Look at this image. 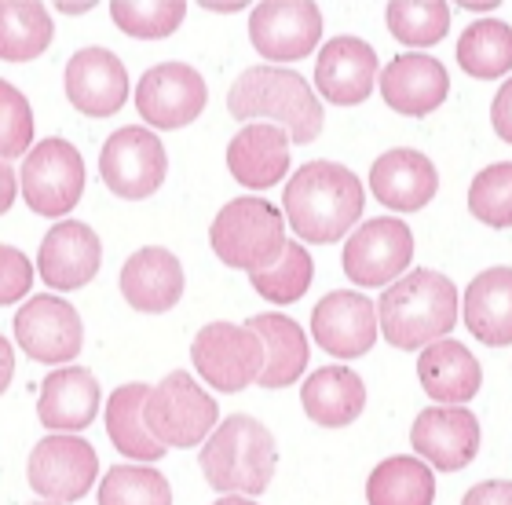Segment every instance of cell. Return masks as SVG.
<instances>
[{
	"mask_svg": "<svg viewBox=\"0 0 512 505\" xmlns=\"http://www.w3.org/2000/svg\"><path fill=\"white\" fill-rule=\"evenodd\" d=\"M99 505H172V491L158 469L114 465L99 484Z\"/></svg>",
	"mask_w": 512,
	"mask_h": 505,
	"instance_id": "e575fe53",
	"label": "cell"
},
{
	"mask_svg": "<svg viewBox=\"0 0 512 505\" xmlns=\"http://www.w3.org/2000/svg\"><path fill=\"white\" fill-rule=\"evenodd\" d=\"M121 293L136 312L161 315L183 297V264L176 253L147 246L132 253L121 268Z\"/></svg>",
	"mask_w": 512,
	"mask_h": 505,
	"instance_id": "7402d4cb",
	"label": "cell"
},
{
	"mask_svg": "<svg viewBox=\"0 0 512 505\" xmlns=\"http://www.w3.org/2000/svg\"><path fill=\"white\" fill-rule=\"evenodd\" d=\"M253 282V290L271 304H293L300 301L311 286V257L308 249L300 246V242H286L282 249V257L264 271H253L249 275Z\"/></svg>",
	"mask_w": 512,
	"mask_h": 505,
	"instance_id": "836d02e7",
	"label": "cell"
},
{
	"mask_svg": "<svg viewBox=\"0 0 512 505\" xmlns=\"http://www.w3.org/2000/svg\"><path fill=\"white\" fill-rule=\"evenodd\" d=\"M37 505H59V502H37Z\"/></svg>",
	"mask_w": 512,
	"mask_h": 505,
	"instance_id": "c3c4849f",
	"label": "cell"
},
{
	"mask_svg": "<svg viewBox=\"0 0 512 505\" xmlns=\"http://www.w3.org/2000/svg\"><path fill=\"white\" fill-rule=\"evenodd\" d=\"M165 172H169V154L150 129L128 125L103 143L99 176L118 198H128V202L150 198L165 183Z\"/></svg>",
	"mask_w": 512,
	"mask_h": 505,
	"instance_id": "9c48e42d",
	"label": "cell"
},
{
	"mask_svg": "<svg viewBox=\"0 0 512 505\" xmlns=\"http://www.w3.org/2000/svg\"><path fill=\"white\" fill-rule=\"evenodd\" d=\"M15 341L33 363H70L81 355L85 326L70 301L37 293L15 312Z\"/></svg>",
	"mask_w": 512,
	"mask_h": 505,
	"instance_id": "8fae6325",
	"label": "cell"
},
{
	"mask_svg": "<svg viewBox=\"0 0 512 505\" xmlns=\"http://www.w3.org/2000/svg\"><path fill=\"white\" fill-rule=\"evenodd\" d=\"M410 443L432 469L458 473L480 454V421L465 407H428L417 414Z\"/></svg>",
	"mask_w": 512,
	"mask_h": 505,
	"instance_id": "2e32d148",
	"label": "cell"
},
{
	"mask_svg": "<svg viewBox=\"0 0 512 505\" xmlns=\"http://www.w3.org/2000/svg\"><path fill=\"white\" fill-rule=\"evenodd\" d=\"M417 377H421V388L432 399H439L443 407H465L483 385V370L476 363V355L450 337H439L428 348H421Z\"/></svg>",
	"mask_w": 512,
	"mask_h": 505,
	"instance_id": "cb8c5ba5",
	"label": "cell"
},
{
	"mask_svg": "<svg viewBox=\"0 0 512 505\" xmlns=\"http://www.w3.org/2000/svg\"><path fill=\"white\" fill-rule=\"evenodd\" d=\"M311 334L322 352H330L333 359H359L374 348L381 334L374 301L352 290L326 293L311 312Z\"/></svg>",
	"mask_w": 512,
	"mask_h": 505,
	"instance_id": "9a60e30c",
	"label": "cell"
},
{
	"mask_svg": "<svg viewBox=\"0 0 512 505\" xmlns=\"http://www.w3.org/2000/svg\"><path fill=\"white\" fill-rule=\"evenodd\" d=\"M469 213L487 227H512V162L476 172L469 187Z\"/></svg>",
	"mask_w": 512,
	"mask_h": 505,
	"instance_id": "8d00e7d4",
	"label": "cell"
},
{
	"mask_svg": "<svg viewBox=\"0 0 512 505\" xmlns=\"http://www.w3.org/2000/svg\"><path fill=\"white\" fill-rule=\"evenodd\" d=\"M300 403L315 425L326 429H344L352 425L366 407L363 377L348 370V366H322L304 381L300 388Z\"/></svg>",
	"mask_w": 512,
	"mask_h": 505,
	"instance_id": "484cf974",
	"label": "cell"
},
{
	"mask_svg": "<svg viewBox=\"0 0 512 505\" xmlns=\"http://www.w3.org/2000/svg\"><path fill=\"white\" fill-rule=\"evenodd\" d=\"M458 323V286L439 271H410L384 290L377 326L392 348L414 352L447 337Z\"/></svg>",
	"mask_w": 512,
	"mask_h": 505,
	"instance_id": "7a4b0ae2",
	"label": "cell"
},
{
	"mask_svg": "<svg viewBox=\"0 0 512 505\" xmlns=\"http://www.w3.org/2000/svg\"><path fill=\"white\" fill-rule=\"evenodd\" d=\"M33 268L26 253L15 246H0V304L22 301V293H30Z\"/></svg>",
	"mask_w": 512,
	"mask_h": 505,
	"instance_id": "f35d334b",
	"label": "cell"
},
{
	"mask_svg": "<svg viewBox=\"0 0 512 505\" xmlns=\"http://www.w3.org/2000/svg\"><path fill=\"white\" fill-rule=\"evenodd\" d=\"M85 194V162L74 143L41 140L22 162V198L37 216L70 213Z\"/></svg>",
	"mask_w": 512,
	"mask_h": 505,
	"instance_id": "ba28073f",
	"label": "cell"
},
{
	"mask_svg": "<svg viewBox=\"0 0 512 505\" xmlns=\"http://www.w3.org/2000/svg\"><path fill=\"white\" fill-rule=\"evenodd\" d=\"M363 183L337 162H308L286 183V220L297 238L330 246L341 242L363 216Z\"/></svg>",
	"mask_w": 512,
	"mask_h": 505,
	"instance_id": "6da1fadb",
	"label": "cell"
},
{
	"mask_svg": "<svg viewBox=\"0 0 512 505\" xmlns=\"http://www.w3.org/2000/svg\"><path fill=\"white\" fill-rule=\"evenodd\" d=\"M370 187L384 209L395 213H417L425 209L439 191V172L421 151H388L370 165Z\"/></svg>",
	"mask_w": 512,
	"mask_h": 505,
	"instance_id": "ffe728a7",
	"label": "cell"
},
{
	"mask_svg": "<svg viewBox=\"0 0 512 505\" xmlns=\"http://www.w3.org/2000/svg\"><path fill=\"white\" fill-rule=\"evenodd\" d=\"M227 110L235 121L271 118L293 143H311L322 132L319 96L297 70L286 66H249L227 92Z\"/></svg>",
	"mask_w": 512,
	"mask_h": 505,
	"instance_id": "3957f363",
	"label": "cell"
},
{
	"mask_svg": "<svg viewBox=\"0 0 512 505\" xmlns=\"http://www.w3.org/2000/svg\"><path fill=\"white\" fill-rule=\"evenodd\" d=\"M213 505H256V502H249V498H242V495H224L220 502H213Z\"/></svg>",
	"mask_w": 512,
	"mask_h": 505,
	"instance_id": "f6af8a7d",
	"label": "cell"
},
{
	"mask_svg": "<svg viewBox=\"0 0 512 505\" xmlns=\"http://www.w3.org/2000/svg\"><path fill=\"white\" fill-rule=\"evenodd\" d=\"M249 330H253L260 341H264V374L256 377L260 388H286L293 385L304 366H308V337L293 319L275 312L253 315L249 319Z\"/></svg>",
	"mask_w": 512,
	"mask_h": 505,
	"instance_id": "83f0119b",
	"label": "cell"
},
{
	"mask_svg": "<svg viewBox=\"0 0 512 505\" xmlns=\"http://www.w3.org/2000/svg\"><path fill=\"white\" fill-rule=\"evenodd\" d=\"M59 8H63L66 15H85V11H92L96 4H59Z\"/></svg>",
	"mask_w": 512,
	"mask_h": 505,
	"instance_id": "ee69618b",
	"label": "cell"
},
{
	"mask_svg": "<svg viewBox=\"0 0 512 505\" xmlns=\"http://www.w3.org/2000/svg\"><path fill=\"white\" fill-rule=\"evenodd\" d=\"M278 469L275 436L264 421L235 414L220 421L202 447V473L220 495H260Z\"/></svg>",
	"mask_w": 512,
	"mask_h": 505,
	"instance_id": "277c9868",
	"label": "cell"
},
{
	"mask_svg": "<svg viewBox=\"0 0 512 505\" xmlns=\"http://www.w3.org/2000/svg\"><path fill=\"white\" fill-rule=\"evenodd\" d=\"M202 8H209V11H238V8H246V4H202Z\"/></svg>",
	"mask_w": 512,
	"mask_h": 505,
	"instance_id": "bcb514c9",
	"label": "cell"
},
{
	"mask_svg": "<svg viewBox=\"0 0 512 505\" xmlns=\"http://www.w3.org/2000/svg\"><path fill=\"white\" fill-rule=\"evenodd\" d=\"M147 392L150 385H121L107 403V436L132 462H158L165 454V447L150 436L147 418H143Z\"/></svg>",
	"mask_w": 512,
	"mask_h": 505,
	"instance_id": "f1b7e54d",
	"label": "cell"
},
{
	"mask_svg": "<svg viewBox=\"0 0 512 505\" xmlns=\"http://www.w3.org/2000/svg\"><path fill=\"white\" fill-rule=\"evenodd\" d=\"M461 505H512V480H483L461 498Z\"/></svg>",
	"mask_w": 512,
	"mask_h": 505,
	"instance_id": "ab89813d",
	"label": "cell"
},
{
	"mask_svg": "<svg viewBox=\"0 0 512 505\" xmlns=\"http://www.w3.org/2000/svg\"><path fill=\"white\" fill-rule=\"evenodd\" d=\"M110 15L118 22V30L139 41H158L169 37L172 30H180V22L187 19V4L183 0H154V4H136V0H114Z\"/></svg>",
	"mask_w": 512,
	"mask_h": 505,
	"instance_id": "d590c367",
	"label": "cell"
},
{
	"mask_svg": "<svg viewBox=\"0 0 512 505\" xmlns=\"http://www.w3.org/2000/svg\"><path fill=\"white\" fill-rule=\"evenodd\" d=\"M33 143V110L19 88L0 81V162L22 158Z\"/></svg>",
	"mask_w": 512,
	"mask_h": 505,
	"instance_id": "74e56055",
	"label": "cell"
},
{
	"mask_svg": "<svg viewBox=\"0 0 512 505\" xmlns=\"http://www.w3.org/2000/svg\"><path fill=\"white\" fill-rule=\"evenodd\" d=\"M99 458L92 443L77 436H48L30 454V487L48 502H77L96 484Z\"/></svg>",
	"mask_w": 512,
	"mask_h": 505,
	"instance_id": "5bb4252c",
	"label": "cell"
},
{
	"mask_svg": "<svg viewBox=\"0 0 512 505\" xmlns=\"http://www.w3.org/2000/svg\"><path fill=\"white\" fill-rule=\"evenodd\" d=\"M99 414V385L92 370L85 366H63L44 377L41 399H37V418L44 429L81 432Z\"/></svg>",
	"mask_w": 512,
	"mask_h": 505,
	"instance_id": "d4e9b609",
	"label": "cell"
},
{
	"mask_svg": "<svg viewBox=\"0 0 512 505\" xmlns=\"http://www.w3.org/2000/svg\"><path fill=\"white\" fill-rule=\"evenodd\" d=\"M432 498H436V476L421 458L410 454L384 458L366 480L370 505H432Z\"/></svg>",
	"mask_w": 512,
	"mask_h": 505,
	"instance_id": "f546056e",
	"label": "cell"
},
{
	"mask_svg": "<svg viewBox=\"0 0 512 505\" xmlns=\"http://www.w3.org/2000/svg\"><path fill=\"white\" fill-rule=\"evenodd\" d=\"M414 260V235L403 220L377 216L344 242L341 268L355 286H388Z\"/></svg>",
	"mask_w": 512,
	"mask_h": 505,
	"instance_id": "30bf717a",
	"label": "cell"
},
{
	"mask_svg": "<svg viewBox=\"0 0 512 505\" xmlns=\"http://www.w3.org/2000/svg\"><path fill=\"white\" fill-rule=\"evenodd\" d=\"M461 8H469V11H491V8H498V4H461Z\"/></svg>",
	"mask_w": 512,
	"mask_h": 505,
	"instance_id": "7dc6e473",
	"label": "cell"
},
{
	"mask_svg": "<svg viewBox=\"0 0 512 505\" xmlns=\"http://www.w3.org/2000/svg\"><path fill=\"white\" fill-rule=\"evenodd\" d=\"M66 96L88 118H110L125 107L128 74L110 48H81L66 63Z\"/></svg>",
	"mask_w": 512,
	"mask_h": 505,
	"instance_id": "ac0fdd59",
	"label": "cell"
},
{
	"mask_svg": "<svg viewBox=\"0 0 512 505\" xmlns=\"http://www.w3.org/2000/svg\"><path fill=\"white\" fill-rule=\"evenodd\" d=\"M377 77V52L363 37H333L315 63V88L337 107H359L370 99Z\"/></svg>",
	"mask_w": 512,
	"mask_h": 505,
	"instance_id": "e0dca14e",
	"label": "cell"
},
{
	"mask_svg": "<svg viewBox=\"0 0 512 505\" xmlns=\"http://www.w3.org/2000/svg\"><path fill=\"white\" fill-rule=\"evenodd\" d=\"M458 63L469 77L491 81L512 70V26L498 19L472 22L458 41Z\"/></svg>",
	"mask_w": 512,
	"mask_h": 505,
	"instance_id": "1f68e13d",
	"label": "cell"
},
{
	"mask_svg": "<svg viewBox=\"0 0 512 505\" xmlns=\"http://www.w3.org/2000/svg\"><path fill=\"white\" fill-rule=\"evenodd\" d=\"M491 121H494V132H498L505 143H512V77L498 88V96H494Z\"/></svg>",
	"mask_w": 512,
	"mask_h": 505,
	"instance_id": "60d3db41",
	"label": "cell"
},
{
	"mask_svg": "<svg viewBox=\"0 0 512 505\" xmlns=\"http://www.w3.org/2000/svg\"><path fill=\"white\" fill-rule=\"evenodd\" d=\"M11 374H15V352H11V344L0 337V392L11 385Z\"/></svg>",
	"mask_w": 512,
	"mask_h": 505,
	"instance_id": "7bdbcfd3",
	"label": "cell"
},
{
	"mask_svg": "<svg viewBox=\"0 0 512 505\" xmlns=\"http://www.w3.org/2000/svg\"><path fill=\"white\" fill-rule=\"evenodd\" d=\"M99 260H103V246L96 231L81 220H63L44 235L37 271L52 290H77L96 279Z\"/></svg>",
	"mask_w": 512,
	"mask_h": 505,
	"instance_id": "d6986e66",
	"label": "cell"
},
{
	"mask_svg": "<svg viewBox=\"0 0 512 505\" xmlns=\"http://www.w3.org/2000/svg\"><path fill=\"white\" fill-rule=\"evenodd\" d=\"M384 19H388L395 41L428 48V44H439L447 37L450 4H443V0H392Z\"/></svg>",
	"mask_w": 512,
	"mask_h": 505,
	"instance_id": "d6a6232c",
	"label": "cell"
},
{
	"mask_svg": "<svg viewBox=\"0 0 512 505\" xmlns=\"http://www.w3.org/2000/svg\"><path fill=\"white\" fill-rule=\"evenodd\" d=\"M15 191H19V180H15V172H11L8 162H0V216L11 209V202H15Z\"/></svg>",
	"mask_w": 512,
	"mask_h": 505,
	"instance_id": "b9f144b4",
	"label": "cell"
},
{
	"mask_svg": "<svg viewBox=\"0 0 512 505\" xmlns=\"http://www.w3.org/2000/svg\"><path fill=\"white\" fill-rule=\"evenodd\" d=\"M213 253L227 268L264 271L271 268L286 249V224L282 213L264 198H235L216 213L209 227Z\"/></svg>",
	"mask_w": 512,
	"mask_h": 505,
	"instance_id": "5b68a950",
	"label": "cell"
},
{
	"mask_svg": "<svg viewBox=\"0 0 512 505\" xmlns=\"http://www.w3.org/2000/svg\"><path fill=\"white\" fill-rule=\"evenodd\" d=\"M209 103L202 74L187 63H161L150 66L139 77L136 88V110L139 118L154 129H183L191 125Z\"/></svg>",
	"mask_w": 512,
	"mask_h": 505,
	"instance_id": "4fadbf2b",
	"label": "cell"
},
{
	"mask_svg": "<svg viewBox=\"0 0 512 505\" xmlns=\"http://www.w3.org/2000/svg\"><path fill=\"white\" fill-rule=\"evenodd\" d=\"M322 37V11L308 0H267L249 15V41L271 63H297L315 52Z\"/></svg>",
	"mask_w": 512,
	"mask_h": 505,
	"instance_id": "7c38bea8",
	"label": "cell"
},
{
	"mask_svg": "<svg viewBox=\"0 0 512 505\" xmlns=\"http://www.w3.org/2000/svg\"><path fill=\"white\" fill-rule=\"evenodd\" d=\"M143 418L161 447H198L213 436L220 410H216V399L198 388L187 370H172L147 392Z\"/></svg>",
	"mask_w": 512,
	"mask_h": 505,
	"instance_id": "8992f818",
	"label": "cell"
},
{
	"mask_svg": "<svg viewBox=\"0 0 512 505\" xmlns=\"http://www.w3.org/2000/svg\"><path fill=\"white\" fill-rule=\"evenodd\" d=\"M450 77L432 55H399L381 70L384 103L406 118H425L447 99Z\"/></svg>",
	"mask_w": 512,
	"mask_h": 505,
	"instance_id": "44dd1931",
	"label": "cell"
},
{
	"mask_svg": "<svg viewBox=\"0 0 512 505\" xmlns=\"http://www.w3.org/2000/svg\"><path fill=\"white\" fill-rule=\"evenodd\" d=\"M264 341L235 323H209L191 341V363L220 392H242L264 374Z\"/></svg>",
	"mask_w": 512,
	"mask_h": 505,
	"instance_id": "52a82bcc",
	"label": "cell"
},
{
	"mask_svg": "<svg viewBox=\"0 0 512 505\" xmlns=\"http://www.w3.org/2000/svg\"><path fill=\"white\" fill-rule=\"evenodd\" d=\"M52 11L33 0H0V59L30 63L52 44Z\"/></svg>",
	"mask_w": 512,
	"mask_h": 505,
	"instance_id": "4dcf8cb0",
	"label": "cell"
},
{
	"mask_svg": "<svg viewBox=\"0 0 512 505\" xmlns=\"http://www.w3.org/2000/svg\"><path fill=\"white\" fill-rule=\"evenodd\" d=\"M227 169L249 191H267L286 180L289 136L278 125H242L227 143Z\"/></svg>",
	"mask_w": 512,
	"mask_h": 505,
	"instance_id": "603a6c76",
	"label": "cell"
},
{
	"mask_svg": "<svg viewBox=\"0 0 512 505\" xmlns=\"http://www.w3.org/2000/svg\"><path fill=\"white\" fill-rule=\"evenodd\" d=\"M465 326L476 341L512 344V268L480 271L465 290Z\"/></svg>",
	"mask_w": 512,
	"mask_h": 505,
	"instance_id": "4316f807",
	"label": "cell"
}]
</instances>
